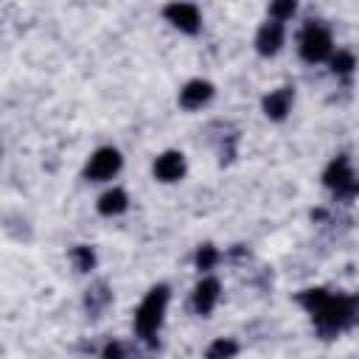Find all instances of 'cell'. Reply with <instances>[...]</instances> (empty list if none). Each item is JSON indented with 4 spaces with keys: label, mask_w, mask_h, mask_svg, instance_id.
Returning a JSON list of instances; mask_svg holds the SVG:
<instances>
[{
    "label": "cell",
    "mask_w": 359,
    "mask_h": 359,
    "mask_svg": "<svg viewBox=\"0 0 359 359\" xmlns=\"http://www.w3.org/2000/svg\"><path fill=\"white\" fill-rule=\"evenodd\" d=\"M311 317H314V325H317V331L323 337H334V334L345 331L348 325H353V320L359 317V311H356V303L351 297H342V294L334 297V294H328L323 300V306L311 311Z\"/></svg>",
    "instance_id": "6da1fadb"
},
{
    "label": "cell",
    "mask_w": 359,
    "mask_h": 359,
    "mask_svg": "<svg viewBox=\"0 0 359 359\" xmlns=\"http://www.w3.org/2000/svg\"><path fill=\"white\" fill-rule=\"evenodd\" d=\"M165 303H168V286H154V289L143 297L140 309L135 311V331H137V337L154 339V334H157L160 325H163Z\"/></svg>",
    "instance_id": "7a4b0ae2"
},
{
    "label": "cell",
    "mask_w": 359,
    "mask_h": 359,
    "mask_svg": "<svg viewBox=\"0 0 359 359\" xmlns=\"http://www.w3.org/2000/svg\"><path fill=\"white\" fill-rule=\"evenodd\" d=\"M331 53V36L320 22H309L300 34V56L306 62H323Z\"/></svg>",
    "instance_id": "3957f363"
},
{
    "label": "cell",
    "mask_w": 359,
    "mask_h": 359,
    "mask_svg": "<svg viewBox=\"0 0 359 359\" xmlns=\"http://www.w3.org/2000/svg\"><path fill=\"white\" fill-rule=\"evenodd\" d=\"M323 180H325V185L337 196H353V194H359V182H356V177H353V171H351V165H348L345 157L331 160V165L325 168Z\"/></svg>",
    "instance_id": "277c9868"
},
{
    "label": "cell",
    "mask_w": 359,
    "mask_h": 359,
    "mask_svg": "<svg viewBox=\"0 0 359 359\" xmlns=\"http://www.w3.org/2000/svg\"><path fill=\"white\" fill-rule=\"evenodd\" d=\"M118 168H121V154H118V149L104 146V149H98V151L90 157L84 174H87V180L101 182V180H112V177L118 174Z\"/></svg>",
    "instance_id": "5b68a950"
},
{
    "label": "cell",
    "mask_w": 359,
    "mask_h": 359,
    "mask_svg": "<svg viewBox=\"0 0 359 359\" xmlns=\"http://www.w3.org/2000/svg\"><path fill=\"white\" fill-rule=\"evenodd\" d=\"M165 20L171 25H177L180 31H185V34H196L199 31V11L191 3H171V6H165Z\"/></svg>",
    "instance_id": "8992f818"
},
{
    "label": "cell",
    "mask_w": 359,
    "mask_h": 359,
    "mask_svg": "<svg viewBox=\"0 0 359 359\" xmlns=\"http://www.w3.org/2000/svg\"><path fill=\"white\" fill-rule=\"evenodd\" d=\"M185 174V157L180 151H165L154 160V177L163 182H174Z\"/></svg>",
    "instance_id": "52a82bcc"
},
{
    "label": "cell",
    "mask_w": 359,
    "mask_h": 359,
    "mask_svg": "<svg viewBox=\"0 0 359 359\" xmlns=\"http://www.w3.org/2000/svg\"><path fill=\"white\" fill-rule=\"evenodd\" d=\"M280 45H283V25H280V20H272V22H266V25L258 31L255 48H258L261 56H272V53L280 50Z\"/></svg>",
    "instance_id": "ba28073f"
},
{
    "label": "cell",
    "mask_w": 359,
    "mask_h": 359,
    "mask_svg": "<svg viewBox=\"0 0 359 359\" xmlns=\"http://www.w3.org/2000/svg\"><path fill=\"white\" fill-rule=\"evenodd\" d=\"M210 95H213L210 81L194 79V81H188V84L180 90V104H182L185 109H199L202 104H208V101H210Z\"/></svg>",
    "instance_id": "9c48e42d"
},
{
    "label": "cell",
    "mask_w": 359,
    "mask_h": 359,
    "mask_svg": "<svg viewBox=\"0 0 359 359\" xmlns=\"http://www.w3.org/2000/svg\"><path fill=\"white\" fill-rule=\"evenodd\" d=\"M216 300H219V280L205 278L202 283H196V289H194V300H191L196 314H210L213 306H216Z\"/></svg>",
    "instance_id": "30bf717a"
},
{
    "label": "cell",
    "mask_w": 359,
    "mask_h": 359,
    "mask_svg": "<svg viewBox=\"0 0 359 359\" xmlns=\"http://www.w3.org/2000/svg\"><path fill=\"white\" fill-rule=\"evenodd\" d=\"M292 98H294L292 87H280V90H275V93H269V95L264 98V112H266L272 121H283L286 112L292 109Z\"/></svg>",
    "instance_id": "8fae6325"
},
{
    "label": "cell",
    "mask_w": 359,
    "mask_h": 359,
    "mask_svg": "<svg viewBox=\"0 0 359 359\" xmlns=\"http://www.w3.org/2000/svg\"><path fill=\"white\" fill-rule=\"evenodd\" d=\"M123 210H126V194H123L121 188H112V191L101 194V199H98V213H104V216H118V213H123Z\"/></svg>",
    "instance_id": "7c38bea8"
},
{
    "label": "cell",
    "mask_w": 359,
    "mask_h": 359,
    "mask_svg": "<svg viewBox=\"0 0 359 359\" xmlns=\"http://www.w3.org/2000/svg\"><path fill=\"white\" fill-rule=\"evenodd\" d=\"M112 300V294H109V289H107V283H95L93 289H87V297H84V306H87V311L90 314H98L107 303Z\"/></svg>",
    "instance_id": "4fadbf2b"
},
{
    "label": "cell",
    "mask_w": 359,
    "mask_h": 359,
    "mask_svg": "<svg viewBox=\"0 0 359 359\" xmlns=\"http://www.w3.org/2000/svg\"><path fill=\"white\" fill-rule=\"evenodd\" d=\"M70 258H73V264H76L79 272H90V269L95 266V252H93L90 247H84V244L73 247V250H70Z\"/></svg>",
    "instance_id": "5bb4252c"
},
{
    "label": "cell",
    "mask_w": 359,
    "mask_h": 359,
    "mask_svg": "<svg viewBox=\"0 0 359 359\" xmlns=\"http://www.w3.org/2000/svg\"><path fill=\"white\" fill-rule=\"evenodd\" d=\"M353 67H356L353 53H348V50H337V53L331 56V70H334L337 76H348Z\"/></svg>",
    "instance_id": "9a60e30c"
},
{
    "label": "cell",
    "mask_w": 359,
    "mask_h": 359,
    "mask_svg": "<svg viewBox=\"0 0 359 359\" xmlns=\"http://www.w3.org/2000/svg\"><path fill=\"white\" fill-rule=\"evenodd\" d=\"M216 261H219V252H216V247L205 244V247H199V250H196V266H199L202 272L213 269V266H216Z\"/></svg>",
    "instance_id": "2e32d148"
},
{
    "label": "cell",
    "mask_w": 359,
    "mask_h": 359,
    "mask_svg": "<svg viewBox=\"0 0 359 359\" xmlns=\"http://www.w3.org/2000/svg\"><path fill=\"white\" fill-rule=\"evenodd\" d=\"M294 8H297V0H272V6H269L275 20H289L294 14Z\"/></svg>",
    "instance_id": "e0dca14e"
},
{
    "label": "cell",
    "mask_w": 359,
    "mask_h": 359,
    "mask_svg": "<svg viewBox=\"0 0 359 359\" xmlns=\"http://www.w3.org/2000/svg\"><path fill=\"white\" fill-rule=\"evenodd\" d=\"M238 348H236V342H230V339H219V342H213L210 348H208V356L210 359H216V356H233Z\"/></svg>",
    "instance_id": "ac0fdd59"
},
{
    "label": "cell",
    "mask_w": 359,
    "mask_h": 359,
    "mask_svg": "<svg viewBox=\"0 0 359 359\" xmlns=\"http://www.w3.org/2000/svg\"><path fill=\"white\" fill-rule=\"evenodd\" d=\"M104 356H123V348L121 345H107L104 348Z\"/></svg>",
    "instance_id": "d6986e66"
}]
</instances>
